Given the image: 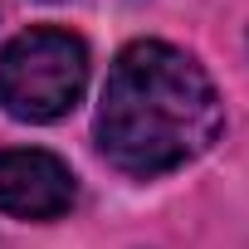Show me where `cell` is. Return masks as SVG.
Listing matches in <instances>:
<instances>
[{"instance_id": "1", "label": "cell", "mask_w": 249, "mask_h": 249, "mask_svg": "<svg viewBox=\"0 0 249 249\" xmlns=\"http://www.w3.org/2000/svg\"><path fill=\"white\" fill-rule=\"evenodd\" d=\"M225 127L210 73L166 39H132L107 69L93 142L122 176H166L196 161Z\"/></svg>"}, {"instance_id": "2", "label": "cell", "mask_w": 249, "mask_h": 249, "mask_svg": "<svg viewBox=\"0 0 249 249\" xmlns=\"http://www.w3.org/2000/svg\"><path fill=\"white\" fill-rule=\"evenodd\" d=\"M88 88V44L59 25H35L0 49V112L15 122H59Z\"/></svg>"}, {"instance_id": "3", "label": "cell", "mask_w": 249, "mask_h": 249, "mask_svg": "<svg viewBox=\"0 0 249 249\" xmlns=\"http://www.w3.org/2000/svg\"><path fill=\"white\" fill-rule=\"evenodd\" d=\"M78 200L69 161L39 147H0V210L20 220H59Z\"/></svg>"}]
</instances>
